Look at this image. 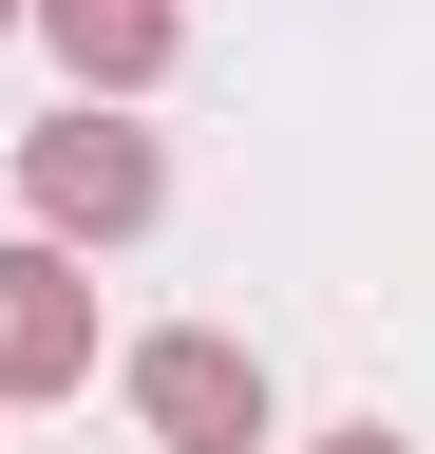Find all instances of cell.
Returning a JSON list of instances; mask_svg holds the SVG:
<instances>
[{"label": "cell", "mask_w": 435, "mask_h": 454, "mask_svg": "<svg viewBox=\"0 0 435 454\" xmlns=\"http://www.w3.org/2000/svg\"><path fill=\"white\" fill-rule=\"evenodd\" d=\"M19 20L76 57V95H133V76H171V0H19Z\"/></svg>", "instance_id": "cell-4"}, {"label": "cell", "mask_w": 435, "mask_h": 454, "mask_svg": "<svg viewBox=\"0 0 435 454\" xmlns=\"http://www.w3.org/2000/svg\"><path fill=\"white\" fill-rule=\"evenodd\" d=\"M133 417L171 454H246L265 435V379H246V340H151V360H133Z\"/></svg>", "instance_id": "cell-2"}, {"label": "cell", "mask_w": 435, "mask_h": 454, "mask_svg": "<svg viewBox=\"0 0 435 454\" xmlns=\"http://www.w3.org/2000/svg\"><path fill=\"white\" fill-rule=\"evenodd\" d=\"M95 360V322H76V265L58 247H19V265H0V397H58Z\"/></svg>", "instance_id": "cell-3"}, {"label": "cell", "mask_w": 435, "mask_h": 454, "mask_svg": "<svg viewBox=\"0 0 435 454\" xmlns=\"http://www.w3.org/2000/svg\"><path fill=\"white\" fill-rule=\"evenodd\" d=\"M322 454H398V435H322Z\"/></svg>", "instance_id": "cell-5"}, {"label": "cell", "mask_w": 435, "mask_h": 454, "mask_svg": "<svg viewBox=\"0 0 435 454\" xmlns=\"http://www.w3.org/2000/svg\"><path fill=\"white\" fill-rule=\"evenodd\" d=\"M19 170H38V227H151V190H171V170H151V133H114L95 95H76Z\"/></svg>", "instance_id": "cell-1"}, {"label": "cell", "mask_w": 435, "mask_h": 454, "mask_svg": "<svg viewBox=\"0 0 435 454\" xmlns=\"http://www.w3.org/2000/svg\"><path fill=\"white\" fill-rule=\"evenodd\" d=\"M0 20H19V0H0Z\"/></svg>", "instance_id": "cell-6"}]
</instances>
